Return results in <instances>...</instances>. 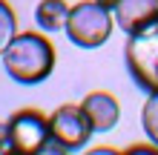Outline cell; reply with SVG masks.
Segmentation results:
<instances>
[{
  "label": "cell",
  "instance_id": "cell-1",
  "mask_svg": "<svg viewBox=\"0 0 158 155\" xmlns=\"http://www.w3.org/2000/svg\"><path fill=\"white\" fill-rule=\"evenodd\" d=\"M0 63H3L6 75L12 80L35 86V84H43L52 75V69H55V46L49 43L46 35L20 32V35H15V40L0 55Z\"/></svg>",
  "mask_w": 158,
  "mask_h": 155
},
{
  "label": "cell",
  "instance_id": "cell-2",
  "mask_svg": "<svg viewBox=\"0 0 158 155\" xmlns=\"http://www.w3.org/2000/svg\"><path fill=\"white\" fill-rule=\"evenodd\" d=\"M124 60L138 86L158 92V14L129 35L124 46Z\"/></svg>",
  "mask_w": 158,
  "mask_h": 155
},
{
  "label": "cell",
  "instance_id": "cell-3",
  "mask_svg": "<svg viewBox=\"0 0 158 155\" xmlns=\"http://www.w3.org/2000/svg\"><path fill=\"white\" fill-rule=\"evenodd\" d=\"M112 12L104 9L95 0H83V3L69 6L66 17V35L69 40L81 49H98L104 46L112 35Z\"/></svg>",
  "mask_w": 158,
  "mask_h": 155
},
{
  "label": "cell",
  "instance_id": "cell-4",
  "mask_svg": "<svg viewBox=\"0 0 158 155\" xmlns=\"http://www.w3.org/2000/svg\"><path fill=\"white\" fill-rule=\"evenodd\" d=\"M52 141V126L40 109H17L6 121V152L35 155Z\"/></svg>",
  "mask_w": 158,
  "mask_h": 155
},
{
  "label": "cell",
  "instance_id": "cell-5",
  "mask_svg": "<svg viewBox=\"0 0 158 155\" xmlns=\"http://www.w3.org/2000/svg\"><path fill=\"white\" fill-rule=\"evenodd\" d=\"M49 126H52V141H58L66 152H75L83 149L89 141V135L95 132L89 124L86 112L81 109V104H63L52 112L49 118Z\"/></svg>",
  "mask_w": 158,
  "mask_h": 155
},
{
  "label": "cell",
  "instance_id": "cell-6",
  "mask_svg": "<svg viewBox=\"0 0 158 155\" xmlns=\"http://www.w3.org/2000/svg\"><path fill=\"white\" fill-rule=\"evenodd\" d=\"M81 109L86 112V118H89V124H92L95 132H109L118 124V118H121V106H118V101L109 92H89L81 101Z\"/></svg>",
  "mask_w": 158,
  "mask_h": 155
},
{
  "label": "cell",
  "instance_id": "cell-7",
  "mask_svg": "<svg viewBox=\"0 0 158 155\" xmlns=\"http://www.w3.org/2000/svg\"><path fill=\"white\" fill-rule=\"evenodd\" d=\"M118 26L127 35L138 32L141 26H147L158 14V0H118V6L112 9Z\"/></svg>",
  "mask_w": 158,
  "mask_h": 155
},
{
  "label": "cell",
  "instance_id": "cell-8",
  "mask_svg": "<svg viewBox=\"0 0 158 155\" xmlns=\"http://www.w3.org/2000/svg\"><path fill=\"white\" fill-rule=\"evenodd\" d=\"M66 17H69L66 0H40L38 9H35V23H38L43 32L66 29Z\"/></svg>",
  "mask_w": 158,
  "mask_h": 155
},
{
  "label": "cell",
  "instance_id": "cell-9",
  "mask_svg": "<svg viewBox=\"0 0 158 155\" xmlns=\"http://www.w3.org/2000/svg\"><path fill=\"white\" fill-rule=\"evenodd\" d=\"M141 126H144L147 138L158 144V92H150V98L141 106Z\"/></svg>",
  "mask_w": 158,
  "mask_h": 155
},
{
  "label": "cell",
  "instance_id": "cell-10",
  "mask_svg": "<svg viewBox=\"0 0 158 155\" xmlns=\"http://www.w3.org/2000/svg\"><path fill=\"white\" fill-rule=\"evenodd\" d=\"M17 35V17H15V9L6 3V0H0V55L6 52V46L15 40Z\"/></svg>",
  "mask_w": 158,
  "mask_h": 155
},
{
  "label": "cell",
  "instance_id": "cell-11",
  "mask_svg": "<svg viewBox=\"0 0 158 155\" xmlns=\"http://www.w3.org/2000/svg\"><path fill=\"white\" fill-rule=\"evenodd\" d=\"M127 152H158V144H135Z\"/></svg>",
  "mask_w": 158,
  "mask_h": 155
},
{
  "label": "cell",
  "instance_id": "cell-12",
  "mask_svg": "<svg viewBox=\"0 0 158 155\" xmlns=\"http://www.w3.org/2000/svg\"><path fill=\"white\" fill-rule=\"evenodd\" d=\"M95 3H101L104 9H109V12H112V9L118 6V0H95Z\"/></svg>",
  "mask_w": 158,
  "mask_h": 155
},
{
  "label": "cell",
  "instance_id": "cell-13",
  "mask_svg": "<svg viewBox=\"0 0 158 155\" xmlns=\"http://www.w3.org/2000/svg\"><path fill=\"white\" fill-rule=\"evenodd\" d=\"M92 152H95V155H101V152H118V149H112V147H95Z\"/></svg>",
  "mask_w": 158,
  "mask_h": 155
},
{
  "label": "cell",
  "instance_id": "cell-14",
  "mask_svg": "<svg viewBox=\"0 0 158 155\" xmlns=\"http://www.w3.org/2000/svg\"><path fill=\"white\" fill-rule=\"evenodd\" d=\"M0 152H6V141H0Z\"/></svg>",
  "mask_w": 158,
  "mask_h": 155
}]
</instances>
